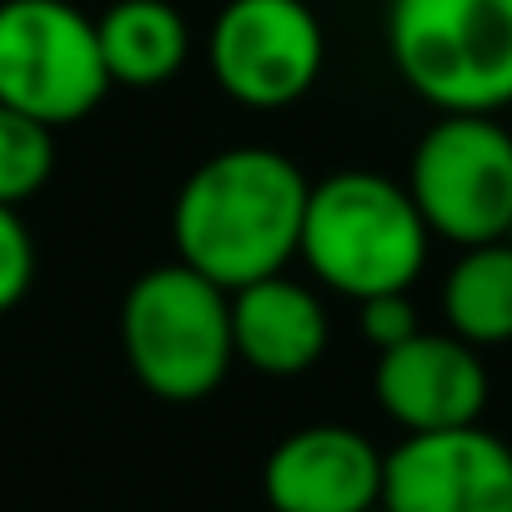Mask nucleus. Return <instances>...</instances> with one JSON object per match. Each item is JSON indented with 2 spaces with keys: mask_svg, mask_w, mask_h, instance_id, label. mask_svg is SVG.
<instances>
[{
  "mask_svg": "<svg viewBox=\"0 0 512 512\" xmlns=\"http://www.w3.org/2000/svg\"><path fill=\"white\" fill-rule=\"evenodd\" d=\"M442 317L447 332L477 352L512 342V241L467 246L457 256L442 282Z\"/></svg>",
  "mask_w": 512,
  "mask_h": 512,
  "instance_id": "nucleus-13",
  "label": "nucleus"
},
{
  "mask_svg": "<svg viewBox=\"0 0 512 512\" xmlns=\"http://www.w3.org/2000/svg\"><path fill=\"white\" fill-rule=\"evenodd\" d=\"M377 402L382 412L412 432H452L472 427L487 407V367L477 347L452 332H417L402 347L377 357Z\"/></svg>",
  "mask_w": 512,
  "mask_h": 512,
  "instance_id": "nucleus-9",
  "label": "nucleus"
},
{
  "mask_svg": "<svg viewBox=\"0 0 512 512\" xmlns=\"http://www.w3.org/2000/svg\"><path fill=\"white\" fill-rule=\"evenodd\" d=\"M111 91L96 21L71 0H0V106L41 126L91 116Z\"/></svg>",
  "mask_w": 512,
  "mask_h": 512,
  "instance_id": "nucleus-6",
  "label": "nucleus"
},
{
  "mask_svg": "<svg viewBox=\"0 0 512 512\" xmlns=\"http://www.w3.org/2000/svg\"><path fill=\"white\" fill-rule=\"evenodd\" d=\"M387 56L442 116L512 106V0H387Z\"/></svg>",
  "mask_w": 512,
  "mask_h": 512,
  "instance_id": "nucleus-3",
  "label": "nucleus"
},
{
  "mask_svg": "<svg viewBox=\"0 0 512 512\" xmlns=\"http://www.w3.org/2000/svg\"><path fill=\"white\" fill-rule=\"evenodd\" d=\"M307 191L312 181L302 166L272 146H226L206 156L171 206L176 262L221 292L287 272L302 241Z\"/></svg>",
  "mask_w": 512,
  "mask_h": 512,
  "instance_id": "nucleus-1",
  "label": "nucleus"
},
{
  "mask_svg": "<svg viewBox=\"0 0 512 512\" xmlns=\"http://www.w3.org/2000/svg\"><path fill=\"white\" fill-rule=\"evenodd\" d=\"M96 41L111 86L131 91L166 86L191 56V26L171 0H116L96 21Z\"/></svg>",
  "mask_w": 512,
  "mask_h": 512,
  "instance_id": "nucleus-12",
  "label": "nucleus"
},
{
  "mask_svg": "<svg viewBox=\"0 0 512 512\" xmlns=\"http://www.w3.org/2000/svg\"><path fill=\"white\" fill-rule=\"evenodd\" d=\"M262 492L272 512H367L382 502V452L342 422H317L267 452Z\"/></svg>",
  "mask_w": 512,
  "mask_h": 512,
  "instance_id": "nucleus-10",
  "label": "nucleus"
},
{
  "mask_svg": "<svg viewBox=\"0 0 512 512\" xmlns=\"http://www.w3.org/2000/svg\"><path fill=\"white\" fill-rule=\"evenodd\" d=\"M121 347L136 382L161 402H201L236 362L231 292L186 262L151 267L121 302Z\"/></svg>",
  "mask_w": 512,
  "mask_h": 512,
  "instance_id": "nucleus-4",
  "label": "nucleus"
},
{
  "mask_svg": "<svg viewBox=\"0 0 512 512\" xmlns=\"http://www.w3.org/2000/svg\"><path fill=\"white\" fill-rule=\"evenodd\" d=\"M36 282V241L16 206H0V317L16 312Z\"/></svg>",
  "mask_w": 512,
  "mask_h": 512,
  "instance_id": "nucleus-15",
  "label": "nucleus"
},
{
  "mask_svg": "<svg viewBox=\"0 0 512 512\" xmlns=\"http://www.w3.org/2000/svg\"><path fill=\"white\" fill-rule=\"evenodd\" d=\"M231 347L267 377H297L327 352V312L312 287L292 277H262L231 292Z\"/></svg>",
  "mask_w": 512,
  "mask_h": 512,
  "instance_id": "nucleus-11",
  "label": "nucleus"
},
{
  "mask_svg": "<svg viewBox=\"0 0 512 512\" xmlns=\"http://www.w3.org/2000/svg\"><path fill=\"white\" fill-rule=\"evenodd\" d=\"M387 512H512V447L497 432H412L382 457Z\"/></svg>",
  "mask_w": 512,
  "mask_h": 512,
  "instance_id": "nucleus-8",
  "label": "nucleus"
},
{
  "mask_svg": "<svg viewBox=\"0 0 512 512\" xmlns=\"http://www.w3.org/2000/svg\"><path fill=\"white\" fill-rule=\"evenodd\" d=\"M432 231L407 186L377 171H337L307 191L297 256L337 297L407 292L427 267Z\"/></svg>",
  "mask_w": 512,
  "mask_h": 512,
  "instance_id": "nucleus-2",
  "label": "nucleus"
},
{
  "mask_svg": "<svg viewBox=\"0 0 512 512\" xmlns=\"http://www.w3.org/2000/svg\"><path fill=\"white\" fill-rule=\"evenodd\" d=\"M216 86L251 111L302 101L327 61V36L307 0H226L206 36Z\"/></svg>",
  "mask_w": 512,
  "mask_h": 512,
  "instance_id": "nucleus-7",
  "label": "nucleus"
},
{
  "mask_svg": "<svg viewBox=\"0 0 512 512\" xmlns=\"http://www.w3.org/2000/svg\"><path fill=\"white\" fill-rule=\"evenodd\" d=\"M507 241H512V231H507Z\"/></svg>",
  "mask_w": 512,
  "mask_h": 512,
  "instance_id": "nucleus-18",
  "label": "nucleus"
},
{
  "mask_svg": "<svg viewBox=\"0 0 512 512\" xmlns=\"http://www.w3.org/2000/svg\"><path fill=\"white\" fill-rule=\"evenodd\" d=\"M357 322H362V337L377 347V357H382V352H392V347H402L407 337H417V332H422L417 307L407 302V292H382V297L357 302Z\"/></svg>",
  "mask_w": 512,
  "mask_h": 512,
  "instance_id": "nucleus-16",
  "label": "nucleus"
},
{
  "mask_svg": "<svg viewBox=\"0 0 512 512\" xmlns=\"http://www.w3.org/2000/svg\"><path fill=\"white\" fill-rule=\"evenodd\" d=\"M367 512H387V507H382V502H377V507H367Z\"/></svg>",
  "mask_w": 512,
  "mask_h": 512,
  "instance_id": "nucleus-17",
  "label": "nucleus"
},
{
  "mask_svg": "<svg viewBox=\"0 0 512 512\" xmlns=\"http://www.w3.org/2000/svg\"><path fill=\"white\" fill-rule=\"evenodd\" d=\"M407 196L427 231L452 246L507 241L512 231V131L497 116H437L407 166Z\"/></svg>",
  "mask_w": 512,
  "mask_h": 512,
  "instance_id": "nucleus-5",
  "label": "nucleus"
},
{
  "mask_svg": "<svg viewBox=\"0 0 512 512\" xmlns=\"http://www.w3.org/2000/svg\"><path fill=\"white\" fill-rule=\"evenodd\" d=\"M56 171V131L0 106V206H26Z\"/></svg>",
  "mask_w": 512,
  "mask_h": 512,
  "instance_id": "nucleus-14",
  "label": "nucleus"
}]
</instances>
